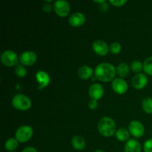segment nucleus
Instances as JSON below:
<instances>
[{
	"label": "nucleus",
	"instance_id": "9b49d317",
	"mask_svg": "<svg viewBox=\"0 0 152 152\" xmlns=\"http://www.w3.org/2000/svg\"><path fill=\"white\" fill-rule=\"evenodd\" d=\"M132 86L137 90H140V89L144 88L146 86L147 83H148V78H147L146 75L144 74H136L134 77L132 78Z\"/></svg>",
	"mask_w": 152,
	"mask_h": 152
},
{
	"label": "nucleus",
	"instance_id": "39448f33",
	"mask_svg": "<svg viewBox=\"0 0 152 152\" xmlns=\"http://www.w3.org/2000/svg\"><path fill=\"white\" fill-rule=\"evenodd\" d=\"M1 61L6 67H13L18 65L17 54L13 50H5L1 55Z\"/></svg>",
	"mask_w": 152,
	"mask_h": 152
},
{
	"label": "nucleus",
	"instance_id": "dca6fc26",
	"mask_svg": "<svg viewBox=\"0 0 152 152\" xmlns=\"http://www.w3.org/2000/svg\"><path fill=\"white\" fill-rule=\"evenodd\" d=\"M93 74V69L87 65H83V66L80 67L77 71V75L82 80H88V79L91 78Z\"/></svg>",
	"mask_w": 152,
	"mask_h": 152
},
{
	"label": "nucleus",
	"instance_id": "423d86ee",
	"mask_svg": "<svg viewBox=\"0 0 152 152\" xmlns=\"http://www.w3.org/2000/svg\"><path fill=\"white\" fill-rule=\"evenodd\" d=\"M53 10L55 13L61 17H65L68 16L71 11V6L67 1L65 0H58L54 2Z\"/></svg>",
	"mask_w": 152,
	"mask_h": 152
},
{
	"label": "nucleus",
	"instance_id": "aec40b11",
	"mask_svg": "<svg viewBox=\"0 0 152 152\" xmlns=\"http://www.w3.org/2000/svg\"><path fill=\"white\" fill-rule=\"evenodd\" d=\"M129 71H130V68H129V65L125 62L120 63L117 68V73L120 77H126L129 74Z\"/></svg>",
	"mask_w": 152,
	"mask_h": 152
},
{
	"label": "nucleus",
	"instance_id": "2eb2a0df",
	"mask_svg": "<svg viewBox=\"0 0 152 152\" xmlns=\"http://www.w3.org/2000/svg\"><path fill=\"white\" fill-rule=\"evenodd\" d=\"M141 145L137 140L131 139L126 142L124 146V152H141Z\"/></svg>",
	"mask_w": 152,
	"mask_h": 152
},
{
	"label": "nucleus",
	"instance_id": "20e7f679",
	"mask_svg": "<svg viewBox=\"0 0 152 152\" xmlns=\"http://www.w3.org/2000/svg\"><path fill=\"white\" fill-rule=\"evenodd\" d=\"M33 134H34V132H33L32 128L28 126H22L16 130V134H15V137H16L15 138L19 142L24 143L31 139Z\"/></svg>",
	"mask_w": 152,
	"mask_h": 152
},
{
	"label": "nucleus",
	"instance_id": "ddd939ff",
	"mask_svg": "<svg viewBox=\"0 0 152 152\" xmlns=\"http://www.w3.org/2000/svg\"><path fill=\"white\" fill-rule=\"evenodd\" d=\"M68 22L71 26L74 28L80 27L84 25L86 22V16L80 12H76L71 14L68 19Z\"/></svg>",
	"mask_w": 152,
	"mask_h": 152
},
{
	"label": "nucleus",
	"instance_id": "f3484780",
	"mask_svg": "<svg viewBox=\"0 0 152 152\" xmlns=\"http://www.w3.org/2000/svg\"><path fill=\"white\" fill-rule=\"evenodd\" d=\"M73 148L77 151H82L86 148V140L81 136H74L71 140Z\"/></svg>",
	"mask_w": 152,
	"mask_h": 152
},
{
	"label": "nucleus",
	"instance_id": "a878e982",
	"mask_svg": "<svg viewBox=\"0 0 152 152\" xmlns=\"http://www.w3.org/2000/svg\"><path fill=\"white\" fill-rule=\"evenodd\" d=\"M143 150L145 152H152V138L145 141L143 145Z\"/></svg>",
	"mask_w": 152,
	"mask_h": 152
},
{
	"label": "nucleus",
	"instance_id": "6e6552de",
	"mask_svg": "<svg viewBox=\"0 0 152 152\" xmlns=\"http://www.w3.org/2000/svg\"><path fill=\"white\" fill-rule=\"evenodd\" d=\"M37 60V54L34 51L28 50L21 53L19 56V61L21 64L25 66H31Z\"/></svg>",
	"mask_w": 152,
	"mask_h": 152
},
{
	"label": "nucleus",
	"instance_id": "0eeeda50",
	"mask_svg": "<svg viewBox=\"0 0 152 152\" xmlns=\"http://www.w3.org/2000/svg\"><path fill=\"white\" fill-rule=\"evenodd\" d=\"M129 131L132 136L137 138L141 137L145 134V128L143 125L137 120H133L129 123Z\"/></svg>",
	"mask_w": 152,
	"mask_h": 152
},
{
	"label": "nucleus",
	"instance_id": "2f4dec72",
	"mask_svg": "<svg viewBox=\"0 0 152 152\" xmlns=\"http://www.w3.org/2000/svg\"><path fill=\"white\" fill-rule=\"evenodd\" d=\"M95 152H104L103 151H102V150H96V151H95Z\"/></svg>",
	"mask_w": 152,
	"mask_h": 152
},
{
	"label": "nucleus",
	"instance_id": "1a4fd4ad",
	"mask_svg": "<svg viewBox=\"0 0 152 152\" xmlns=\"http://www.w3.org/2000/svg\"><path fill=\"white\" fill-rule=\"evenodd\" d=\"M92 49L96 54L101 56L107 55L109 51V47L108 44L102 40H96L94 42L92 45Z\"/></svg>",
	"mask_w": 152,
	"mask_h": 152
},
{
	"label": "nucleus",
	"instance_id": "bb28decb",
	"mask_svg": "<svg viewBox=\"0 0 152 152\" xmlns=\"http://www.w3.org/2000/svg\"><path fill=\"white\" fill-rule=\"evenodd\" d=\"M126 2V0H110V3L115 7H121Z\"/></svg>",
	"mask_w": 152,
	"mask_h": 152
},
{
	"label": "nucleus",
	"instance_id": "b1692460",
	"mask_svg": "<svg viewBox=\"0 0 152 152\" xmlns=\"http://www.w3.org/2000/svg\"><path fill=\"white\" fill-rule=\"evenodd\" d=\"M142 68H143V65L140 61H134L132 63V65H131V69L134 73L140 74V72L142 71Z\"/></svg>",
	"mask_w": 152,
	"mask_h": 152
},
{
	"label": "nucleus",
	"instance_id": "a211bd4d",
	"mask_svg": "<svg viewBox=\"0 0 152 152\" xmlns=\"http://www.w3.org/2000/svg\"><path fill=\"white\" fill-rule=\"evenodd\" d=\"M116 138L121 142L128 140L130 137V132L125 128H120L116 131L115 133Z\"/></svg>",
	"mask_w": 152,
	"mask_h": 152
},
{
	"label": "nucleus",
	"instance_id": "4be33fe9",
	"mask_svg": "<svg viewBox=\"0 0 152 152\" xmlns=\"http://www.w3.org/2000/svg\"><path fill=\"white\" fill-rule=\"evenodd\" d=\"M143 70L145 74L152 76V56L145 60L143 63Z\"/></svg>",
	"mask_w": 152,
	"mask_h": 152
},
{
	"label": "nucleus",
	"instance_id": "473e14b6",
	"mask_svg": "<svg viewBox=\"0 0 152 152\" xmlns=\"http://www.w3.org/2000/svg\"><path fill=\"white\" fill-rule=\"evenodd\" d=\"M10 152H15V151H10Z\"/></svg>",
	"mask_w": 152,
	"mask_h": 152
},
{
	"label": "nucleus",
	"instance_id": "7c9ffc66",
	"mask_svg": "<svg viewBox=\"0 0 152 152\" xmlns=\"http://www.w3.org/2000/svg\"><path fill=\"white\" fill-rule=\"evenodd\" d=\"M95 2H97V3H102V2H105V1H94Z\"/></svg>",
	"mask_w": 152,
	"mask_h": 152
},
{
	"label": "nucleus",
	"instance_id": "f8f14e48",
	"mask_svg": "<svg viewBox=\"0 0 152 152\" xmlns=\"http://www.w3.org/2000/svg\"><path fill=\"white\" fill-rule=\"evenodd\" d=\"M88 94L91 99L99 100L104 95L103 87L99 83H94L89 88Z\"/></svg>",
	"mask_w": 152,
	"mask_h": 152
},
{
	"label": "nucleus",
	"instance_id": "412c9836",
	"mask_svg": "<svg viewBox=\"0 0 152 152\" xmlns=\"http://www.w3.org/2000/svg\"><path fill=\"white\" fill-rule=\"evenodd\" d=\"M142 107L143 111L146 114H152V98L147 97L143 99L142 102Z\"/></svg>",
	"mask_w": 152,
	"mask_h": 152
},
{
	"label": "nucleus",
	"instance_id": "6ab92c4d",
	"mask_svg": "<svg viewBox=\"0 0 152 152\" xmlns=\"http://www.w3.org/2000/svg\"><path fill=\"white\" fill-rule=\"evenodd\" d=\"M18 145H19V141L16 138H10L4 143V148L9 152L13 151L18 148Z\"/></svg>",
	"mask_w": 152,
	"mask_h": 152
},
{
	"label": "nucleus",
	"instance_id": "5701e85b",
	"mask_svg": "<svg viewBox=\"0 0 152 152\" xmlns=\"http://www.w3.org/2000/svg\"><path fill=\"white\" fill-rule=\"evenodd\" d=\"M15 74L20 78H24L27 74V70L22 65L18 64L15 68Z\"/></svg>",
	"mask_w": 152,
	"mask_h": 152
},
{
	"label": "nucleus",
	"instance_id": "c756f323",
	"mask_svg": "<svg viewBox=\"0 0 152 152\" xmlns=\"http://www.w3.org/2000/svg\"><path fill=\"white\" fill-rule=\"evenodd\" d=\"M22 152H38L37 150L34 147H27Z\"/></svg>",
	"mask_w": 152,
	"mask_h": 152
},
{
	"label": "nucleus",
	"instance_id": "f257e3e1",
	"mask_svg": "<svg viewBox=\"0 0 152 152\" xmlns=\"http://www.w3.org/2000/svg\"><path fill=\"white\" fill-rule=\"evenodd\" d=\"M95 77L103 83L111 81L115 77L117 69L113 65L107 62L99 64L95 68Z\"/></svg>",
	"mask_w": 152,
	"mask_h": 152
},
{
	"label": "nucleus",
	"instance_id": "c85d7f7f",
	"mask_svg": "<svg viewBox=\"0 0 152 152\" xmlns=\"http://www.w3.org/2000/svg\"><path fill=\"white\" fill-rule=\"evenodd\" d=\"M43 10H44V11L46 12V13H50L52 10V5L48 4H45V5L43 6Z\"/></svg>",
	"mask_w": 152,
	"mask_h": 152
},
{
	"label": "nucleus",
	"instance_id": "4468645a",
	"mask_svg": "<svg viewBox=\"0 0 152 152\" xmlns=\"http://www.w3.org/2000/svg\"><path fill=\"white\" fill-rule=\"evenodd\" d=\"M36 80L39 84V88L40 90L47 87L50 83V78L48 74L44 71H39L36 74Z\"/></svg>",
	"mask_w": 152,
	"mask_h": 152
},
{
	"label": "nucleus",
	"instance_id": "9d476101",
	"mask_svg": "<svg viewBox=\"0 0 152 152\" xmlns=\"http://www.w3.org/2000/svg\"><path fill=\"white\" fill-rule=\"evenodd\" d=\"M111 87L115 93L118 94H123L127 91L129 86L126 80L122 78H116L113 80Z\"/></svg>",
	"mask_w": 152,
	"mask_h": 152
},
{
	"label": "nucleus",
	"instance_id": "cd10ccee",
	"mask_svg": "<svg viewBox=\"0 0 152 152\" xmlns=\"http://www.w3.org/2000/svg\"><path fill=\"white\" fill-rule=\"evenodd\" d=\"M88 108L91 110H96L98 108L97 100L95 99H91L88 102Z\"/></svg>",
	"mask_w": 152,
	"mask_h": 152
},
{
	"label": "nucleus",
	"instance_id": "393cba45",
	"mask_svg": "<svg viewBox=\"0 0 152 152\" xmlns=\"http://www.w3.org/2000/svg\"><path fill=\"white\" fill-rule=\"evenodd\" d=\"M122 50L121 45L118 42H113L111 43L109 47V50L113 54H118L120 53Z\"/></svg>",
	"mask_w": 152,
	"mask_h": 152
},
{
	"label": "nucleus",
	"instance_id": "7ed1b4c3",
	"mask_svg": "<svg viewBox=\"0 0 152 152\" xmlns=\"http://www.w3.org/2000/svg\"><path fill=\"white\" fill-rule=\"evenodd\" d=\"M12 105L19 111H28L31 107V101L24 94H16L12 99Z\"/></svg>",
	"mask_w": 152,
	"mask_h": 152
},
{
	"label": "nucleus",
	"instance_id": "f03ea898",
	"mask_svg": "<svg viewBox=\"0 0 152 152\" xmlns=\"http://www.w3.org/2000/svg\"><path fill=\"white\" fill-rule=\"evenodd\" d=\"M99 133L103 137H109L116 133V123L112 118L104 117L99 120L97 125Z\"/></svg>",
	"mask_w": 152,
	"mask_h": 152
}]
</instances>
